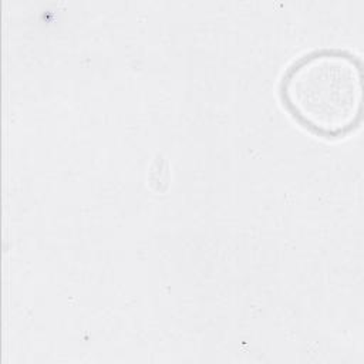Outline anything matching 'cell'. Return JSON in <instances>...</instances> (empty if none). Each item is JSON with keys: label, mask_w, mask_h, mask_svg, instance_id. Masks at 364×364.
I'll return each mask as SVG.
<instances>
[{"label": "cell", "mask_w": 364, "mask_h": 364, "mask_svg": "<svg viewBox=\"0 0 364 364\" xmlns=\"http://www.w3.org/2000/svg\"><path fill=\"white\" fill-rule=\"evenodd\" d=\"M361 70L340 50H316L297 58L283 74L282 100L289 112L310 131L340 136L361 114Z\"/></svg>", "instance_id": "6da1fadb"}]
</instances>
